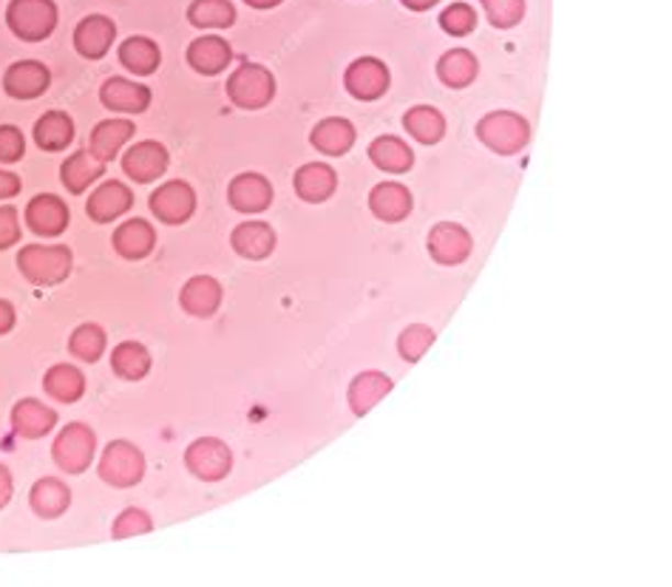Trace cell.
<instances>
[{
	"mask_svg": "<svg viewBox=\"0 0 672 587\" xmlns=\"http://www.w3.org/2000/svg\"><path fill=\"white\" fill-rule=\"evenodd\" d=\"M71 264H75V256L63 244H54V247L26 244L18 253V270L34 287H54V284L66 281L68 273H71Z\"/></svg>",
	"mask_w": 672,
	"mask_h": 587,
	"instance_id": "6da1fadb",
	"label": "cell"
},
{
	"mask_svg": "<svg viewBox=\"0 0 672 587\" xmlns=\"http://www.w3.org/2000/svg\"><path fill=\"white\" fill-rule=\"evenodd\" d=\"M477 140L485 148H492L494 154L511 156L528 145L531 140V125L525 122V117L514 114V111H494L485 114L477 122Z\"/></svg>",
	"mask_w": 672,
	"mask_h": 587,
	"instance_id": "7a4b0ae2",
	"label": "cell"
},
{
	"mask_svg": "<svg viewBox=\"0 0 672 587\" xmlns=\"http://www.w3.org/2000/svg\"><path fill=\"white\" fill-rule=\"evenodd\" d=\"M228 97L244 111H258L276 97V77L258 63H242L228 80Z\"/></svg>",
	"mask_w": 672,
	"mask_h": 587,
	"instance_id": "3957f363",
	"label": "cell"
},
{
	"mask_svg": "<svg viewBox=\"0 0 672 587\" xmlns=\"http://www.w3.org/2000/svg\"><path fill=\"white\" fill-rule=\"evenodd\" d=\"M7 26L23 43H43L57 26V7L52 0H12Z\"/></svg>",
	"mask_w": 672,
	"mask_h": 587,
	"instance_id": "277c9868",
	"label": "cell"
},
{
	"mask_svg": "<svg viewBox=\"0 0 672 587\" xmlns=\"http://www.w3.org/2000/svg\"><path fill=\"white\" fill-rule=\"evenodd\" d=\"M97 472H100V477L106 479L108 486L131 488L145 477V457L129 440H114L102 452Z\"/></svg>",
	"mask_w": 672,
	"mask_h": 587,
	"instance_id": "5b68a950",
	"label": "cell"
},
{
	"mask_svg": "<svg viewBox=\"0 0 672 587\" xmlns=\"http://www.w3.org/2000/svg\"><path fill=\"white\" fill-rule=\"evenodd\" d=\"M97 434L86 423H68L52 446L54 463L68 474H82L95 459Z\"/></svg>",
	"mask_w": 672,
	"mask_h": 587,
	"instance_id": "8992f818",
	"label": "cell"
},
{
	"mask_svg": "<svg viewBox=\"0 0 672 587\" xmlns=\"http://www.w3.org/2000/svg\"><path fill=\"white\" fill-rule=\"evenodd\" d=\"M185 466L194 477L205 479V483H219L233 468V454H230L228 443L216 438H202L190 443L185 452Z\"/></svg>",
	"mask_w": 672,
	"mask_h": 587,
	"instance_id": "52a82bcc",
	"label": "cell"
},
{
	"mask_svg": "<svg viewBox=\"0 0 672 587\" xmlns=\"http://www.w3.org/2000/svg\"><path fill=\"white\" fill-rule=\"evenodd\" d=\"M196 210V190L181 179H174L168 185L151 193V213L159 219L162 224H181L194 217Z\"/></svg>",
	"mask_w": 672,
	"mask_h": 587,
	"instance_id": "ba28073f",
	"label": "cell"
},
{
	"mask_svg": "<svg viewBox=\"0 0 672 587\" xmlns=\"http://www.w3.org/2000/svg\"><path fill=\"white\" fill-rule=\"evenodd\" d=\"M122 170L136 185L156 182L168 170V148L154 140L136 142L134 148H129V154L122 156Z\"/></svg>",
	"mask_w": 672,
	"mask_h": 587,
	"instance_id": "9c48e42d",
	"label": "cell"
},
{
	"mask_svg": "<svg viewBox=\"0 0 672 587\" xmlns=\"http://www.w3.org/2000/svg\"><path fill=\"white\" fill-rule=\"evenodd\" d=\"M343 86L357 100H377V97L386 95L389 88V68L386 63H381L377 57H361V60L352 63L343 75Z\"/></svg>",
	"mask_w": 672,
	"mask_h": 587,
	"instance_id": "30bf717a",
	"label": "cell"
},
{
	"mask_svg": "<svg viewBox=\"0 0 672 587\" xmlns=\"http://www.w3.org/2000/svg\"><path fill=\"white\" fill-rule=\"evenodd\" d=\"M68 222H71V213L60 196L41 193L26 204V228L37 236H60Z\"/></svg>",
	"mask_w": 672,
	"mask_h": 587,
	"instance_id": "8fae6325",
	"label": "cell"
},
{
	"mask_svg": "<svg viewBox=\"0 0 672 587\" xmlns=\"http://www.w3.org/2000/svg\"><path fill=\"white\" fill-rule=\"evenodd\" d=\"M471 236L469 230L460 228L454 222H440L431 228L429 233V253L438 264L445 267H454V264H463L471 256Z\"/></svg>",
	"mask_w": 672,
	"mask_h": 587,
	"instance_id": "7c38bea8",
	"label": "cell"
},
{
	"mask_svg": "<svg viewBox=\"0 0 672 587\" xmlns=\"http://www.w3.org/2000/svg\"><path fill=\"white\" fill-rule=\"evenodd\" d=\"M52 71L37 60L12 63L3 75V91L14 100H34V97L46 95Z\"/></svg>",
	"mask_w": 672,
	"mask_h": 587,
	"instance_id": "4fadbf2b",
	"label": "cell"
},
{
	"mask_svg": "<svg viewBox=\"0 0 672 587\" xmlns=\"http://www.w3.org/2000/svg\"><path fill=\"white\" fill-rule=\"evenodd\" d=\"M100 100L114 114H142L151 106V88L125 80V77H111V80L102 82Z\"/></svg>",
	"mask_w": 672,
	"mask_h": 587,
	"instance_id": "5bb4252c",
	"label": "cell"
},
{
	"mask_svg": "<svg viewBox=\"0 0 672 587\" xmlns=\"http://www.w3.org/2000/svg\"><path fill=\"white\" fill-rule=\"evenodd\" d=\"M117 26L106 14H88L75 29V48L88 60H100L114 46Z\"/></svg>",
	"mask_w": 672,
	"mask_h": 587,
	"instance_id": "9a60e30c",
	"label": "cell"
},
{
	"mask_svg": "<svg viewBox=\"0 0 672 587\" xmlns=\"http://www.w3.org/2000/svg\"><path fill=\"white\" fill-rule=\"evenodd\" d=\"M228 202L239 213H262L273 204V185L262 174H239L228 188Z\"/></svg>",
	"mask_w": 672,
	"mask_h": 587,
	"instance_id": "2e32d148",
	"label": "cell"
},
{
	"mask_svg": "<svg viewBox=\"0 0 672 587\" xmlns=\"http://www.w3.org/2000/svg\"><path fill=\"white\" fill-rule=\"evenodd\" d=\"M131 204H134V193H131L129 185L111 179V182H102L100 188L91 193V199H88L86 204V213L91 222L108 224L120 219L122 213H129Z\"/></svg>",
	"mask_w": 672,
	"mask_h": 587,
	"instance_id": "e0dca14e",
	"label": "cell"
},
{
	"mask_svg": "<svg viewBox=\"0 0 672 587\" xmlns=\"http://www.w3.org/2000/svg\"><path fill=\"white\" fill-rule=\"evenodd\" d=\"M222 284L216 281L213 276H194L179 292L181 310L194 318H210L216 310L222 307Z\"/></svg>",
	"mask_w": 672,
	"mask_h": 587,
	"instance_id": "ac0fdd59",
	"label": "cell"
},
{
	"mask_svg": "<svg viewBox=\"0 0 672 587\" xmlns=\"http://www.w3.org/2000/svg\"><path fill=\"white\" fill-rule=\"evenodd\" d=\"M230 60H233V48L219 34H205V37H199V41L188 46V63L199 75H222L224 68L230 66Z\"/></svg>",
	"mask_w": 672,
	"mask_h": 587,
	"instance_id": "d6986e66",
	"label": "cell"
},
{
	"mask_svg": "<svg viewBox=\"0 0 672 587\" xmlns=\"http://www.w3.org/2000/svg\"><path fill=\"white\" fill-rule=\"evenodd\" d=\"M54 423H57V412L48 409L46 403H41V400L26 398L21 400V403H14L12 429L18 438H26V440L46 438V434L54 429Z\"/></svg>",
	"mask_w": 672,
	"mask_h": 587,
	"instance_id": "ffe728a7",
	"label": "cell"
},
{
	"mask_svg": "<svg viewBox=\"0 0 672 587\" xmlns=\"http://www.w3.org/2000/svg\"><path fill=\"white\" fill-rule=\"evenodd\" d=\"M233 251L250 262H262L276 251V230L264 222H244L233 230L230 236Z\"/></svg>",
	"mask_w": 672,
	"mask_h": 587,
	"instance_id": "44dd1931",
	"label": "cell"
},
{
	"mask_svg": "<svg viewBox=\"0 0 672 587\" xmlns=\"http://www.w3.org/2000/svg\"><path fill=\"white\" fill-rule=\"evenodd\" d=\"M293 185H296V193L301 196L304 202L318 204V202H327V199L335 193L338 174L330 168V165L310 163L296 170V179H293Z\"/></svg>",
	"mask_w": 672,
	"mask_h": 587,
	"instance_id": "7402d4cb",
	"label": "cell"
},
{
	"mask_svg": "<svg viewBox=\"0 0 672 587\" xmlns=\"http://www.w3.org/2000/svg\"><path fill=\"white\" fill-rule=\"evenodd\" d=\"M111 242H114V251L122 258L140 262V258H145L156 247V230L145 219H129V222L114 230Z\"/></svg>",
	"mask_w": 672,
	"mask_h": 587,
	"instance_id": "603a6c76",
	"label": "cell"
},
{
	"mask_svg": "<svg viewBox=\"0 0 672 587\" xmlns=\"http://www.w3.org/2000/svg\"><path fill=\"white\" fill-rule=\"evenodd\" d=\"M29 502H32V511L43 520H57L60 513L68 511L71 506V491L63 479L43 477L37 479L29 491Z\"/></svg>",
	"mask_w": 672,
	"mask_h": 587,
	"instance_id": "cb8c5ba5",
	"label": "cell"
},
{
	"mask_svg": "<svg viewBox=\"0 0 672 587\" xmlns=\"http://www.w3.org/2000/svg\"><path fill=\"white\" fill-rule=\"evenodd\" d=\"M370 208L381 222H404L411 213V193L400 182H384L372 188Z\"/></svg>",
	"mask_w": 672,
	"mask_h": 587,
	"instance_id": "d4e9b609",
	"label": "cell"
},
{
	"mask_svg": "<svg viewBox=\"0 0 672 587\" xmlns=\"http://www.w3.org/2000/svg\"><path fill=\"white\" fill-rule=\"evenodd\" d=\"M136 125L131 120H102L95 131H91V140H88V151L102 159V163H111L117 154L122 151V145L134 136Z\"/></svg>",
	"mask_w": 672,
	"mask_h": 587,
	"instance_id": "484cf974",
	"label": "cell"
},
{
	"mask_svg": "<svg viewBox=\"0 0 672 587\" xmlns=\"http://www.w3.org/2000/svg\"><path fill=\"white\" fill-rule=\"evenodd\" d=\"M312 148L321 151L327 156H341L355 145V125L343 117H330V120H321L312 129Z\"/></svg>",
	"mask_w": 672,
	"mask_h": 587,
	"instance_id": "4316f807",
	"label": "cell"
},
{
	"mask_svg": "<svg viewBox=\"0 0 672 587\" xmlns=\"http://www.w3.org/2000/svg\"><path fill=\"white\" fill-rule=\"evenodd\" d=\"M102 174H106V163L97 159L91 151H77V154L68 156L60 168L63 185H66L71 193H86Z\"/></svg>",
	"mask_w": 672,
	"mask_h": 587,
	"instance_id": "83f0119b",
	"label": "cell"
},
{
	"mask_svg": "<svg viewBox=\"0 0 672 587\" xmlns=\"http://www.w3.org/2000/svg\"><path fill=\"white\" fill-rule=\"evenodd\" d=\"M34 140L43 151L57 154V151L68 148V142L75 140V122L63 111H48L34 122Z\"/></svg>",
	"mask_w": 672,
	"mask_h": 587,
	"instance_id": "f1b7e54d",
	"label": "cell"
},
{
	"mask_svg": "<svg viewBox=\"0 0 672 587\" xmlns=\"http://www.w3.org/2000/svg\"><path fill=\"white\" fill-rule=\"evenodd\" d=\"M43 389L60 403H77L82 398V391H86V375L77 366L57 364L46 372Z\"/></svg>",
	"mask_w": 672,
	"mask_h": 587,
	"instance_id": "f546056e",
	"label": "cell"
},
{
	"mask_svg": "<svg viewBox=\"0 0 672 587\" xmlns=\"http://www.w3.org/2000/svg\"><path fill=\"white\" fill-rule=\"evenodd\" d=\"M389 391H392V380L386 378V375H381V372H363V375H357L350 386L352 412H355L357 418H363V414L370 412L377 400L386 398Z\"/></svg>",
	"mask_w": 672,
	"mask_h": 587,
	"instance_id": "4dcf8cb0",
	"label": "cell"
},
{
	"mask_svg": "<svg viewBox=\"0 0 672 587\" xmlns=\"http://www.w3.org/2000/svg\"><path fill=\"white\" fill-rule=\"evenodd\" d=\"M120 63L140 77L154 75L162 63V52L151 37H140V34H136V37H129V41L120 46Z\"/></svg>",
	"mask_w": 672,
	"mask_h": 587,
	"instance_id": "1f68e13d",
	"label": "cell"
},
{
	"mask_svg": "<svg viewBox=\"0 0 672 587\" xmlns=\"http://www.w3.org/2000/svg\"><path fill=\"white\" fill-rule=\"evenodd\" d=\"M370 159L381 170L406 174V170L411 168V163H415V154H411L409 145H406L404 140H397V136H377L370 145Z\"/></svg>",
	"mask_w": 672,
	"mask_h": 587,
	"instance_id": "d6a6232c",
	"label": "cell"
},
{
	"mask_svg": "<svg viewBox=\"0 0 672 587\" xmlns=\"http://www.w3.org/2000/svg\"><path fill=\"white\" fill-rule=\"evenodd\" d=\"M477 57L471 55L469 48H454V52H445L438 63V77L449 88H465L477 80Z\"/></svg>",
	"mask_w": 672,
	"mask_h": 587,
	"instance_id": "836d02e7",
	"label": "cell"
},
{
	"mask_svg": "<svg viewBox=\"0 0 672 587\" xmlns=\"http://www.w3.org/2000/svg\"><path fill=\"white\" fill-rule=\"evenodd\" d=\"M404 125L406 131H409L417 142H423V145H438L445 134L443 114H440L438 109H431V106H415V109L406 111Z\"/></svg>",
	"mask_w": 672,
	"mask_h": 587,
	"instance_id": "e575fe53",
	"label": "cell"
},
{
	"mask_svg": "<svg viewBox=\"0 0 672 587\" xmlns=\"http://www.w3.org/2000/svg\"><path fill=\"white\" fill-rule=\"evenodd\" d=\"M188 21L196 29H228L235 23V7L230 0H194Z\"/></svg>",
	"mask_w": 672,
	"mask_h": 587,
	"instance_id": "d590c367",
	"label": "cell"
},
{
	"mask_svg": "<svg viewBox=\"0 0 672 587\" xmlns=\"http://www.w3.org/2000/svg\"><path fill=\"white\" fill-rule=\"evenodd\" d=\"M111 366L120 378L125 380H142L151 372V352L136 341H125L111 355Z\"/></svg>",
	"mask_w": 672,
	"mask_h": 587,
	"instance_id": "8d00e7d4",
	"label": "cell"
},
{
	"mask_svg": "<svg viewBox=\"0 0 672 587\" xmlns=\"http://www.w3.org/2000/svg\"><path fill=\"white\" fill-rule=\"evenodd\" d=\"M106 344H108L106 332H102L97 324L77 326V330L71 332V337H68V350H71V355L86 361V364L100 361L102 352H106Z\"/></svg>",
	"mask_w": 672,
	"mask_h": 587,
	"instance_id": "74e56055",
	"label": "cell"
},
{
	"mask_svg": "<svg viewBox=\"0 0 672 587\" xmlns=\"http://www.w3.org/2000/svg\"><path fill=\"white\" fill-rule=\"evenodd\" d=\"M431 344H434V332H431L429 326H423V324H411L409 330L400 332L397 350H400L404 361H409V364H417V361L423 358L426 352L431 350Z\"/></svg>",
	"mask_w": 672,
	"mask_h": 587,
	"instance_id": "f35d334b",
	"label": "cell"
},
{
	"mask_svg": "<svg viewBox=\"0 0 672 587\" xmlns=\"http://www.w3.org/2000/svg\"><path fill=\"white\" fill-rule=\"evenodd\" d=\"M497 29H514L525 14V0H480Z\"/></svg>",
	"mask_w": 672,
	"mask_h": 587,
	"instance_id": "ab89813d",
	"label": "cell"
},
{
	"mask_svg": "<svg viewBox=\"0 0 672 587\" xmlns=\"http://www.w3.org/2000/svg\"><path fill=\"white\" fill-rule=\"evenodd\" d=\"M440 26H443L445 34L465 37V34H471L474 26H477V12H474V7H469V3H454V7H449L440 14Z\"/></svg>",
	"mask_w": 672,
	"mask_h": 587,
	"instance_id": "60d3db41",
	"label": "cell"
},
{
	"mask_svg": "<svg viewBox=\"0 0 672 587\" xmlns=\"http://www.w3.org/2000/svg\"><path fill=\"white\" fill-rule=\"evenodd\" d=\"M148 531H154V522H151L148 513L140 511V508H129V511H122L114 520V525H111V536H114V540H129V536H136V533H148Z\"/></svg>",
	"mask_w": 672,
	"mask_h": 587,
	"instance_id": "b9f144b4",
	"label": "cell"
},
{
	"mask_svg": "<svg viewBox=\"0 0 672 587\" xmlns=\"http://www.w3.org/2000/svg\"><path fill=\"white\" fill-rule=\"evenodd\" d=\"M26 154V136L14 125H0V163H21Z\"/></svg>",
	"mask_w": 672,
	"mask_h": 587,
	"instance_id": "7bdbcfd3",
	"label": "cell"
},
{
	"mask_svg": "<svg viewBox=\"0 0 672 587\" xmlns=\"http://www.w3.org/2000/svg\"><path fill=\"white\" fill-rule=\"evenodd\" d=\"M21 242V213L12 204L0 208V251H9Z\"/></svg>",
	"mask_w": 672,
	"mask_h": 587,
	"instance_id": "ee69618b",
	"label": "cell"
},
{
	"mask_svg": "<svg viewBox=\"0 0 672 587\" xmlns=\"http://www.w3.org/2000/svg\"><path fill=\"white\" fill-rule=\"evenodd\" d=\"M21 193V176L12 170H0V199H12Z\"/></svg>",
	"mask_w": 672,
	"mask_h": 587,
	"instance_id": "f6af8a7d",
	"label": "cell"
},
{
	"mask_svg": "<svg viewBox=\"0 0 672 587\" xmlns=\"http://www.w3.org/2000/svg\"><path fill=\"white\" fill-rule=\"evenodd\" d=\"M12 491H14L12 474H9L7 466H0V511L9 506V500H12Z\"/></svg>",
	"mask_w": 672,
	"mask_h": 587,
	"instance_id": "bcb514c9",
	"label": "cell"
},
{
	"mask_svg": "<svg viewBox=\"0 0 672 587\" xmlns=\"http://www.w3.org/2000/svg\"><path fill=\"white\" fill-rule=\"evenodd\" d=\"M14 321H18V312H14V307L9 304V301H3L0 298V335H7V332L14 330Z\"/></svg>",
	"mask_w": 672,
	"mask_h": 587,
	"instance_id": "7dc6e473",
	"label": "cell"
},
{
	"mask_svg": "<svg viewBox=\"0 0 672 587\" xmlns=\"http://www.w3.org/2000/svg\"><path fill=\"white\" fill-rule=\"evenodd\" d=\"M406 9H411V12H426V9L438 7L440 0H400Z\"/></svg>",
	"mask_w": 672,
	"mask_h": 587,
	"instance_id": "c3c4849f",
	"label": "cell"
},
{
	"mask_svg": "<svg viewBox=\"0 0 672 587\" xmlns=\"http://www.w3.org/2000/svg\"><path fill=\"white\" fill-rule=\"evenodd\" d=\"M244 3L253 9H273V7H278V3H284V0H244Z\"/></svg>",
	"mask_w": 672,
	"mask_h": 587,
	"instance_id": "681fc988",
	"label": "cell"
}]
</instances>
